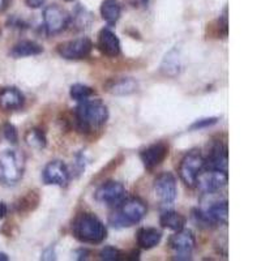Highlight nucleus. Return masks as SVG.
Instances as JSON below:
<instances>
[{"label": "nucleus", "instance_id": "1", "mask_svg": "<svg viewBox=\"0 0 261 261\" xmlns=\"http://www.w3.org/2000/svg\"><path fill=\"white\" fill-rule=\"evenodd\" d=\"M77 129L84 134L101 128L109 119V110L101 99H85L74 111Z\"/></svg>", "mask_w": 261, "mask_h": 261}, {"label": "nucleus", "instance_id": "2", "mask_svg": "<svg viewBox=\"0 0 261 261\" xmlns=\"http://www.w3.org/2000/svg\"><path fill=\"white\" fill-rule=\"evenodd\" d=\"M72 231L79 241L86 244H99L107 237L106 226L93 213H81L76 217Z\"/></svg>", "mask_w": 261, "mask_h": 261}, {"label": "nucleus", "instance_id": "3", "mask_svg": "<svg viewBox=\"0 0 261 261\" xmlns=\"http://www.w3.org/2000/svg\"><path fill=\"white\" fill-rule=\"evenodd\" d=\"M118 209L110 216L109 221L111 225L116 228L129 227L140 221L143 220L146 216V204L141 199L137 197H130V199L123 200L120 204H118Z\"/></svg>", "mask_w": 261, "mask_h": 261}, {"label": "nucleus", "instance_id": "4", "mask_svg": "<svg viewBox=\"0 0 261 261\" xmlns=\"http://www.w3.org/2000/svg\"><path fill=\"white\" fill-rule=\"evenodd\" d=\"M24 175V157L13 149H6L0 153V183L15 186Z\"/></svg>", "mask_w": 261, "mask_h": 261}, {"label": "nucleus", "instance_id": "5", "mask_svg": "<svg viewBox=\"0 0 261 261\" xmlns=\"http://www.w3.org/2000/svg\"><path fill=\"white\" fill-rule=\"evenodd\" d=\"M205 158L200 153V150H191L184 155L179 165V176L183 183L188 187H195L196 179L201 170L204 169Z\"/></svg>", "mask_w": 261, "mask_h": 261}, {"label": "nucleus", "instance_id": "6", "mask_svg": "<svg viewBox=\"0 0 261 261\" xmlns=\"http://www.w3.org/2000/svg\"><path fill=\"white\" fill-rule=\"evenodd\" d=\"M196 246L195 235L191 230L181 228L169 239V247L175 260H188L191 258Z\"/></svg>", "mask_w": 261, "mask_h": 261}, {"label": "nucleus", "instance_id": "7", "mask_svg": "<svg viewBox=\"0 0 261 261\" xmlns=\"http://www.w3.org/2000/svg\"><path fill=\"white\" fill-rule=\"evenodd\" d=\"M93 50V42L86 37L63 42L58 45V54L67 60H80L89 57Z\"/></svg>", "mask_w": 261, "mask_h": 261}, {"label": "nucleus", "instance_id": "8", "mask_svg": "<svg viewBox=\"0 0 261 261\" xmlns=\"http://www.w3.org/2000/svg\"><path fill=\"white\" fill-rule=\"evenodd\" d=\"M227 171L213 169H202L196 179V186L204 193H214L222 190L227 184Z\"/></svg>", "mask_w": 261, "mask_h": 261}, {"label": "nucleus", "instance_id": "9", "mask_svg": "<svg viewBox=\"0 0 261 261\" xmlns=\"http://www.w3.org/2000/svg\"><path fill=\"white\" fill-rule=\"evenodd\" d=\"M43 22L47 34H58L68 27L71 22V16L62 7L51 4L43 11Z\"/></svg>", "mask_w": 261, "mask_h": 261}, {"label": "nucleus", "instance_id": "10", "mask_svg": "<svg viewBox=\"0 0 261 261\" xmlns=\"http://www.w3.org/2000/svg\"><path fill=\"white\" fill-rule=\"evenodd\" d=\"M125 188L122 183L110 180L103 183L97 188L94 193V199L98 202L106 205H118L124 200Z\"/></svg>", "mask_w": 261, "mask_h": 261}, {"label": "nucleus", "instance_id": "11", "mask_svg": "<svg viewBox=\"0 0 261 261\" xmlns=\"http://www.w3.org/2000/svg\"><path fill=\"white\" fill-rule=\"evenodd\" d=\"M154 192L163 204H172L176 199V179L171 172H162L154 180Z\"/></svg>", "mask_w": 261, "mask_h": 261}, {"label": "nucleus", "instance_id": "12", "mask_svg": "<svg viewBox=\"0 0 261 261\" xmlns=\"http://www.w3.org/2000/svg\"><path fill=\"white\" fill-rule=\"evenodd\" d=\"M42 179H43V183L47 186L65 187L69 181L68 167L65 166V163L62 161H51L43 169Z\"/></svg>", "mask_w": 261, "mask_h": 261}, {"label": "nucleus", "instance_id": "13", "mask_svg": "<svg viewBox=\"0 0 261 261\" xmlns=\"http://www.w3.org/2000/svg\"><path fill=\"white\" fill-rule=\"evenodd\" d=\"M169 155V145L163 141L151 144L140 153V158L146 170H153L160 166Z\"/></svg>", "mask_w": 261, "mask_h": 261}, {"label": "nucleus", "instance_id": "14", "mask_svg": "<svg viewBox=\"0 0 261 261\" xmlns=\"http://www.w3.org/2000/svg\"><path fill=\"white\" fill-rule=\"evenodd\" d=\"M97 47L105 57L116 58L120 54V41L113 30L103 28L98 33Z\"/></svg>", "mask_w": 261, "mask_h": 261}, {"label": "nucleus", "instance_id": "15", "mask_svg": "<svg viewBox=\"0 0 261 261\" xmlns=\"http://www.w3.org/2000/svg\"><path fill=\"white\" fill-rule=\"evenodd\" d=\"M227 162H228V153L227 146L222 143H217L212 148L208 158L205 160V169L221 170V171H227Z\"/></svg>", "mask_w": 261, "mask_h": 261}, {"label": "nucleus", "instance_id": "16", "mask_svg": "<svg viewBox=\"0 0 261 261\" xmlns=\"http://www.w3.org/2000/svg\"><path fill=\"white\" fill-rule=\"evenodd\" d=\"M24 94L13 86L0 89V109L6 111H15L24 106Z\"/></svg>", "mask_w": 261, "mask_h": 261}, {"label": "nucleus", "instance_id": "17", "mask_svg": "<svg viewBox=\"0 0 261 261\" xmlns=\"http://www.w3.org/2000/svg\"><path fill=\"white\" fill-rule=\"evenodd\" d=\"M139 88V84L132 77L111 79L105 84V89L113 95H128L135 93Z\"/></svg>", "mask_w": 261, "mask_h": 261}, {"label": "nucleus", "instance_id": "18", "mask_svg": "<svg viewBox=\"0 0 261 261\" xmlns=\"http://www.w3.org/2000/svg\"><path fill=\"white\" fill-rule=\"evenodd\" d=\"M136 239L140 248L151 249L161 242L162 232L154 227H143L137 231Z\"/></svg>", "mask_w": 261, "mask_h": 261}, {"label": "nucleus", "instance_id": "19", "mask_svg": "<svg viewBox=\"0 0 261 261\" xmlns=\"http://www.w3.org/2000/svg\"><path fill=\"white\" fill-rule=\"evenodd\" d=\"M181 69H183L181 58L179 55L178 48H174L163 59L162 65H161V71H162L163 74H166V76L175 77V76H178L180 73Z\"/></svg>", "mask_w": 261, "mask_h": 261}, {"label": "nucleus", "instance_id": "20", "mask_svg": "<svg viewBox=\"0 0 261 261\" xmlns=\"http://www.w3.org/2000/svg\"><path fill=\"white\" fill-rule=\"evenodd\" d=\"M42 53H43V48L37 42L21 41L13 46L12 50L9 51V55L15 58V59H20V58L36 57V55H39Z\"/></svg>", "mask_w": 261, "mask_h": 261}, {"label": "nucleus", "instance_id": "21", "mask_svg": "<svg viewBox=\"0 0 261 261\" xmlns=\"http://www.w3.org/2000/svg\"><path fill=\"white\" fill-rule=\"evenodd\" d=\"M160 223L162 227L170 228L172 231H179V230L184 228V225H186V217L174 211L163 212V213L161 214Z\"/></svg>", "mask_w": 261, "mask_h": 261}, {"label": "nucleus", "instance_id": "22", "mask_svg": "<svg viewBox=\"0 0 261 261\" xmlns=\"http://www.w3.org/2000/svg\"><path fill=\"white\" fill-rule=\"evenodd\" d=\"M122 8L118 0H105L101 6V15L102 18L106 21L109 25L116 24V21L120 17Z\"/></svg>", "mask_w": 261, "mask_h": 261}, {"label": "nucleus", "instance_id": "23", "mask_svg": "<svg viewBox=\"0 0 261 261\" xmlns=\"http://www.w3.org/2000/svg\"><path fill=\"white\" fill-rule=\"evenodd\" d=\"M205 213L209 217V220L212 221V223H222V225H227L228 205L226 200L225 201H218L216 202V204H213Z\"/></svg>", "mask_w": 261, "mask_h": 261}, {"label": "nucleus", "instance_id": "24", "mask_svg": "<svg viewBox=\"0 0 261 261\" xmlns=\"http://www.w3.org/2000/svg\"><path fill=\"white\" fill-rule=\"evenodd\" d=\"M25 141L30 148L43 149L47 145V139H46L45 132L39 128H32L25 134Z\"/></svg>", "mask_w": 261, "mask_h": 261}, {"label": "nucleus", "instance_id": "25", "mask_svg": "<svg viewBox=\"0 0 261 261\" xmlns=\"http://www.w3.org/2000/svg\"><path fill=\"white\" fill-rule=\"evenodd\" d=\"M94 94V89H92L90 86L84 85V84H74L69 89V95L72 99L77 102H83L85 99H89L92 95Z\"/></svg>", "mask_w": 261, "mask_h": 261}, {"label": "nucleus", "instance_id": "26", "mask_svg": "<svg viewBox=\"0 0 261 261\" xmlns=\"http://www.w3.org/2000/svg\"><path fill=\"white\" fill-rule=\"evenodd\" d=\"M99 257L102 260H106V261H116V260H123V253L116 249L115 247H105L102 249L101 252H99Z\"/></svg>", "mask_w": 261, "mask_h": 261}, {"label": "nucleus", "instance_id": "27", "mask_svg": "<svg viewBox=\"0 0 261 261\" xmlns=\"http://www.w3.org/2000/svg\"><path fill=\"white\" fill-rule=\"evenodd\" d=\"M3 134L4 137H6L7 141H9L11 144H17L18 140V135H17V129L13 124L11 123H6L3 127Z\"/></svg>", "mask_w": 261, "mask_h": 261}, {"label": "nucleus", "instance_id": "28", "mask_svg": "<svg viewBox=\"0 0 261 261\" xmlns=\"http://www.w3.org/2000/svg\"><path fill=\"white\" fill-rule=\"evenodd\" d=\"M218 122V118H204V119H199V120H196L195 123L190 125V129L192 130H197V129H204V128H208L214 125L216 123Z\"/></svg>", "mask_w": 261, "mask_h": 261}, {"label": "nucleus", "instance_id": "29", "mask_svg": "<svg viewBox=\"0 0 261 261\" xmlns=\"http://www.w3.org/2000/svg\"><path fill=\"white\" fill-rule=\"evenodd\" d=\"M25 3L30 8H39L42 4L45 3V0H25Z\"/></svg>", "mask_w": 261, "mask_h": 261}, {"label": "nucleus", "instance_id": "30", "mask_svg": "<svg viewBox=\"0 0 261 261\" xmlns=\"http://www.w3.org/2000/svg\"><path fill=\"white\" fill-rule=\"evenodd\" d=\"M149 0H130V3L134 7H145Z\"/></svg>", "mask_w": 261, "mask_h": 261}, {"label": "nucleus", "instance_id": "31", "mask_svg": "<svg viewBox=\"0 0 261 261\" xmlns=\"http://www.w3.org/2000/svg\"><path fill=\"white\" fill-rule=\"evenodd\" d=\"M7 212H8V208H7V205L4 204V202H0V220L6 217Z\"/></svg>", "mask_w": 261, "mask_h": 261}, {"label": "nucleus", "instance_id": "32", "mask_svg": "<svg viewBox=\"0 0 261 261\" xmlns=\"http://www.w3.org/2000/svg\"><path fill=\"white\" fill-rule=\"evenodd\" d=\"M8 3H9V0H0V12L4 11V9L8 7Z\"/></svg>", "mask_w": 261, "mask_h": 261}, {"label": "nucleus", "instance_id": "33", "mask_svg": "<svg viewBox=\"0 0 261 261\" xmlns=\"http://www.w3.org/2000/svg\"><path fill=\"white\" fill-rule=\"evenodd\" d=\"M0 260L7 261V260H9V257H8V256L6 255V253H0Z\"/></svg>", "mask_w": 261, "mask_h": 261}]
</instances>
